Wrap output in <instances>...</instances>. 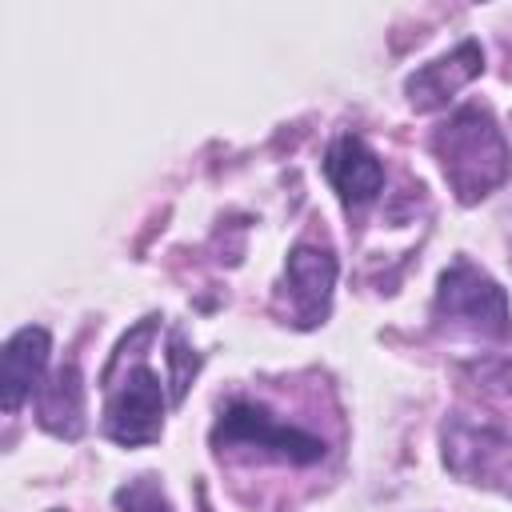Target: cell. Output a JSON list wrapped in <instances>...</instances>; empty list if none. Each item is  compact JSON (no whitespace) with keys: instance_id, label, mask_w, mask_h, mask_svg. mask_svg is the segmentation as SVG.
I'll list each match as a JSON object with an SVG mask.
<instances>
[{"instance_id":"8","label":"cell","mask_w":512,"mask_h":512,"mask_svg":"<svg viewBox=\"0 0 512 512\" xmlns=\"http://www.w3.org/2000/svg\"><path fill=\"white\" fill-rule=\"evenodd\" d=\"M480 68H484L480 44L464 40L456 52H448V56L424 64V68L408 80V100H412V108H420V112L440 108L456 88H464L472 76H480Z\"/></svg>"},{"instance_id":"6","label":"cell","mask_w":512,"mask_h":512,"mask_svg":"<svg viewBox=\"0 0 512 512\" xmlns=\"http://www.w3.org/2000/svg\"><path fill=\"white\" fill-rule=\"evenodd\" d=\"M332 284H336V260L328 248L296 244L288 252V288H292V308L300 328H312L328 316Z\"/></svg>"},{"instance_id":"5","label":"cell","mask_w":512,"mask_h":512,"mask_svg":"<svg viewBox=\"0 0 512 512\" xmlns=\"http://www.w3.org/2000/svg\"><path fill=\"white\" fill-rule=\"evenodd\" d=\"M444 464L468 484L500 488L512 496V440L496 428L452 420L444 432Z\"/></svg>"},{"instance_id":"1","label":"cell","mask_w":512,"mask_h":512,"mask_svg":"<svg viewBox=\"0 0 512 512\" xmlns=\"http://www.w3.org/2000/svg\"><path fill=\"white\" fill-rule=\"evenodd\" d=\"M432 152L440 156V168L464 204L488 196L496 184H504V176L512 168L508 144H504L492 112L476 108V104L460 108L452 120H444L436 128Z\"/></svg>"},{"instance_id":"4","label":"cell","mask_w":512,"mask_h":512,"mask_svg":"<svg viewBox=\"0 0 512 512\" xmlns=\"http://www.w3.org/2000/svg\"><path fill=\"white\" fill-rule=\"evenodd\" d=\"M164 428V388L152 368L136 364L112 392L104 408V432L116 444H152Z\"/></svg>"},{"instance_id":"3","label":"cell","mask_w":512,"mask_h":512,"mask_svg":"<svg viewBox=\"0 0 512 512\" xmlns=\"http://www.w3.org/2000/svg\"><path fill=\"white\" fill-rule=\"evenodd\" d=\"M216 448H252L260 456H276L288 464H316L324 456V444L316 436H308L304 428L280 424L268 408L260 404H232L220 424H216Z\"/></svg>"},{"instance_id":"7","label":"cell","mask_w":512,"mask_h":512,"mask_svg":"<svg viewBox=\"0 0 512 512\" xmlns=\"http://www.w3.org/2000/svg\"><path fill=\"white\" fill-rule=\"evenodd\" d=\"M324 176L332 180V188L340 192L344 204H368L384 188V164L360 136L332 140V148L324 156Z\"/></svg>"},{"instance_id":"9","label":"cell","mask_w":512,"mask_h":512,"mask_svg":"<svg viewBox=\"0 0 512 512\" xmlns=\"http://www.w3.org/2000/svg\"><path fill=\"white\" fill-rule=\"evenodd\" d=\"M44 364H48V332L44 328H20L8 344H4V376H0V388H4V412H16L36 388H40V376H44Z\"/></svg>"},{"instance_id":"2","label":"cell","mask_w":512,"mask_h":512,"mask_svg":"<svg viewBox=\"0 0 512 512\" xmlns=\"http://www.w3.org/2000/svg\"><path fill=\"white\" fill-rule=\"evenodd\" d=\"M436 316L452 324H468L472 332L496 336V340L508 336L512 328V308L504 288L468 260H456L452 268H444L436 288Z\"/></svg>"},{"instance_id":"10","label":"cell","mask_w":512,"mask_h":512,"mask_svg":"<svg viewBox=\"0 0 512 512\" xmlns=\"http://www.w3.org/2000/svg\"><path fill=\"white\" fill-rule=\"evenodd\" d=\"M36 412H40V424L52 436H64V440L80 436V428H84V384H80V372L72 364H64L48 384H40Z\"/></svg>"},{"instance_id":"12","label":"cell","mask_w":512,"mask_h":512,"mask_svg":"<svg viewBox=\"0 0 512 512\" xmlns=\"http://www.w3.org/2000/svg\"><path fill=\"white\" fill-rule=\"evenodd\" d=\"M472 372L492 380L496 388H512V360H484V364H472Z\"/></svg>"},{"instance_id":"11","label":"cell","mask_w":512,"mask_h":512,"mask_svg":"<svg viewBox=\"0 0 512 512\" xmlns=\"http://www.w3.org/2000/svg\"><path fill=\"white\" fill-rule=\"evenodd\" d=\"M116 508L120 512H172L168 508V496L160 488L156 476H136L128 480L120 492H116Z\"/></svg>"}]
</instances>
